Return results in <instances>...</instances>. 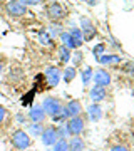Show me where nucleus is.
Listing matches in <instances>:
<instances>
[{
	"label": "nucleus",
	"instance_id": "14",
	"mask_svg": "<svg viewBox=\"0 0 134 151\" xmlns=\"http://www.w3.org/2000/svg\"><path fill=\"white\" fill-rule=\"evenodd\" d=\"M97 62H101V64H118V62H121V57L116 55V54L99 55V57H97Z\"/></svg>",
	"mask_w": 134,
	"mask_h": 151
},
{
	"label": "nucleus",
	"instance_id": "32",
	"mask_svg": "<svg viewBox=\"0 0 134 151\" xmlns=\"http://www.w3.org/2000/svg\"><path fill=\"white\" fill-rule=\"evenodd\" d=\"M34 92H35V91H30L29 94H25V96H24V99H22V103H24V104L30 103V101H32V96H34Z\"/></svg>",
	"mask_w": 134,
	"mask_h": 151
},
{
	"label": "nucleus",
	"instance_id": "10",
	"mask_svg": "<svg viewBox=\"0 0 134 151\" xmlns=\"http://www.w3.org/2000/svg\"><path fill=\"white\" fill-rule=\"evenodd\" d=\"M106 96H107L106 87H102V86H96V84H94V87L89 91V97H91V101L94 104L104 101V99H106Z\"/></svg>",
	"mask_w": 134,
	"mask_h": 151
},
{
	"label": "nucleus",
	"instance_id": "19",
	"mask_svg": "<svg viewBox=\"0 0 134 151\" xmlns=\"http://www.w3.org/2000/svg\"><path fill=\"white\" fill-rule=\"evenodd\" d=\"M55 129H57V138L59 139H67V136H70L69 129H67V124H59V126H55Z\"/></svg>",
	"mask_w": 134,
	"mask_h": 151
},
{
	"label": "nucleus",
	"instance_id": "7",
	"mask_svg": "<svg viewBox=\"0 0 134 151\" xmlns=\"http://www.w3.org/2000/svg\"><path fill=\"white\" fill-rule=\"evenodd\" d=\"M80 113H82V104L77 99H70L69 103L64 106L65 119H70V118H74V116H80Z\"/></svg>",
	"mask_w": 134,
	"mask_h": 151
},
{
	"label": "nucleus",
	"instance_id": "36",
	"mask_svg": "<svg viewBox=\"0 0 134 151\" xmlns=\"http://www.w3.org/2000/svg\"><path fill=\"white\" fill-rule=\"evenodd\" d=\"M87 4H89V5H97V2H99V0H86Z\"/></svg>",
	"mask_w": 134,
	"mask_h": 151
},
{
	"label": "nucleus",
	"instance_id": "25",
	"mask_svg": "<svg viewBox=\"0 0 134 151\" xmlns=\"http://www.w3.org/2000/svg\"><path fill=\"white\" fill-rule=\"evenodd\" d=\"M106 50V44H97V45H94V49H92V54H94V57H99V55H102V52Z\"/></svg>",
	"mask_w": 134,
	"mask_h": 151
},
{
	"label": "nucleus",
	"instance_id": "31",
	"mask_svg": "<svg viewBox=\"0 0 134 151\" xmlns=\"http://www.w3.org/2000/svg\"><path fill=\"white\" fill-rule=\"evenodd\" d=\"M111 151H129L128 146H124V145H116L111 148Z\"/></svg>",
	"mask_w": 134,
	"mask_h": 151
},
{
	"label": "nucleus",
	"instance_id": "11",
	"mask_svg": "<svg viewBox=\"0 0 134 151\" xmlns=\"http://www.w3.org/2000/svg\"><path fill=\"white\" fill-rule=\"evenodd\" d=\"M47 118V114L45 111L42 109V106H34L30 111H29V119L32 121V123H44Z\"/></svg>",
	"mask_w": 134,
	"mask_h": 151
},
{
	"label": "nucleus",
	"instance_id": "3",
	"mask_svg": "<svg viewBox=\"0 0 134 151\" xmlns=\"http://www.w3.org/2000/svg\"><path fill=\"white\" fill-rule=\"evenodd\" d=\"M42 109L45 111L47 116L54 118V116H57V114H60L64 111V104H62V101H60L59 97L50 96V97H45L42 101Z\"/></svg>",
	"mask_w": 134,
	"mask_h": 151
},
{
	"label": "nucleus",
	"instance_id": "8",
	"mask_svg": "<svg viewBox=\"0 0 134 151\" xmlns=\"http://www.w3.org/2000/svg\"><path fill=\"white\" fill-rule=\"evenodd\" d=\"M92 79L96 82V86H102V87H107L111 84V74L107 72L106 69H97L94 74H92Z\"/></svg>",
	"mask_w": 134,
	"mask_h": 151
},
{
	"label": "nucleus",
	"instance_id": "16",
	"mask_svg": "<svg viewBox=\"0 0 134 151\" xmlns=\"http://www.w3.org/2000/svg\"><path fill=\"white\" fill-rule=\"evenodd\" d=\"M69 34H70V37H72V40H74L75 49L80 47L82 42H84V39H82V30H80V29H72V30H69Z\"/></svg>",
	"mask_w": 134,
	"mask_h": 151
},
{
	"label": "nucleus",
	"instance_id": "24",
	"mask_svg": "<svg viewBox=\"0 0 134 151\" xmlns=\"http://www.w3.org/2000/svg\"><path fill=\"white\" fill-rule=\"evenodd\" d=\"M67 148H69L67 139H59L55 145H54V151H67Z\"/></svg>",
	"mask_w": 134,
	"mask_h": 151
},
{
	"label": "nucleus",
	"instance_id": "30",
	"mask_svg": "<svg viewBox=\"0 0 134 151\" xmlns=\"http://www.w3.org/2000/svg\"><path fill=\"white\" fill-rule=\"evenodd\" d=\"M5 118H7V108L5 106H0V124L5 121Z\"/></svg>",
	"mask_w": 134,
	"mask_h": 151
},
{
	"label": "nucleus",
	"instance_id": "18",
	"mask_svg": "<svg viewBox=\"0 0 134 151\" xmlns=\"http://www.w3.org/2000/svg\"><path fill=\"white\" fill-rule=\"evenodd\" d=\"M59 37H60V40H62V45H65L67 49H75L74 40H72V37H70L69 32H62Z\"/></svg>",
	"mask_w": 134,
	"mask_h": 151
},
{
	"label": "nucleus",
	"instance_id": "17",
	"mask_svg": "<svg viewBox=\"0 0 134 151\" xmlns=\"http://www.w3.org/2000/svg\"><path fill=\"white\" fill-rule=\"evenodd\" d=\"M57 52H59V59L62 60V62H65V64H67V62L70 60V57H72V54H70V49H67L65 45H60Z\"/></svg>",
	"mask_w": 134,
	"mask_h": 151
},
{
	"label": "nucleus",
	"instance_id": "29",
	"mask_svg": "<svg viewBox=\"0 0 134 151\" xmlns=\"http://www.w3.org/2000/svg\"><path fill=\"white\" fill-rule=\"evenodd\" d=\"M22 5H39V4H42V0H19Z\"/></svg>",
	"mask_w": 134,
	"mask_h": 151
},
{
	"label": "nucleus",
	"instance_id": "6",
	"mask_svg": "<svg viewBox=\"0 0 134 151\" xmlns=\"http://www.w3.org/2000/svg\"><path fill=\"white\" fill-rule=\"evenodd\" d=\"M67 129H69L70 136H80V133L86 129V124H84V119L82 116H74L67 121Z\"/></svg>",
	"mask_w": 134,
	"mask_h": 151
},
{
	"label": "nucleus",
	"instance_id": "9",
	"mask_svg": "<svg viewBox=\"0 0 134 151\" xmlns=\"http://www.w3.org/2000/svg\"><path fill=\"white\" fill-rule=\"evenodd\" d=\"M44 77H45V81H47L49 86H57L60 81V70L57 67H47L45 72H44Z\"/></svg>",
	"mask_w": 134,
	"mask_h": 151
},
{
	"label": "nucleus",
	"instance_id": "20",
	"mask_svg": "<svg viewBox=\"0 0 134 151\" xmlns=\"http://www.w3.org/2000/svg\"><path fill=\"white\" fill-rule=\"evenodd\" d=\"M92 74H94V70L91 67H86V69L82 70V84L84 86H89L92 81Z\"/></svg>",
	"mask_w": 134,
	"mask_h": 151
},
{
	"label": "nucleus",
	"instance_id": "37",
	"mask_svg": "<svg viewBox=\"0 0 134 151\" xmlns=\"http://www.w3.org/2000/svg\"><path fill=\"white\" fill-rule=\"evenodd\" d=\"M50 2H54V0H50Z\"/></svg>",
	"mask_w": 134,
	"mask_h": 151
},
{
	"label": "nucleus",
	"instance_id": "1",
	"mask_svg": "<svg viewBox=\"0 0 134 151\" xmlns=\"http://www.w3.org/2000/svg\"><path fill=\"white\" fill-rule=\"evenodd\" d=\"M10 143H12V146H14L15 150L24 151V150H27V148H30V145H32V138H30V134H29L27 131L15 129L14 133H12V136H10Z\"/></svg>",
	"mask_w": 134,
	"mask_h": 151
},
{
	"label": "nucleus",
	"instance_id": "27",
	"mask_svg": "<svg viewBox=\"0 0 134 151\" xmlns=\"http://www.w3.org/2000/svg\"><path fill=\"white\" fill-rule=\"evenodd\" d=\"M96 29H94V30H87V32H82V39H84V40H92V37H94V35H96Z\"/></svg>",
	"mask_w": 134,
	"mask_h": 151
},
{
	"label": "nucleus",
	"instance_id": "5",
	"mask_svg": "<svg viewBox=\"0 0 134 151\" xmlns=\"http://www.w3.org/2000/svg\"><path fill=\"white\" fill-rule=\"evenodd\" d=\"M40 139L45 146H54L59 138H57V129H55V126L54 124H49V126H44L42 129V134H40Z\"/></svg>",
	"mask_w": 134,
	"mask_h": 151
},
{
	"label": "nucleus",
	"instance_id": "4",
	"mask_svg": "<svg viewBox=\"0 0 134 151\" xmlns=\"http://www.w3.org/2000/svg\"><path fill=\"white\" fill-rule=\"evenodd\" d=\"M45 15L50 19L52 22H59L62 19H65V9L60 5L59 2H50L47 7H45Z\"/></svg>",
	"mask_w": 134,
	"mask_h": 151
},
{
	"label": "nucleus",
	"instance_id": "28",
	"mask_svg": "<svg viewBox=\"0 0 134 151\" xmlns=\"http://www.w3.org/2000/svg\"><path fill=\"white\" fill-rule=\"evenodd\" d=\"M72 57H74V65H79L80 62H82V59H84V55H82V52H80V50H77Z\"/></svg>",
	"mask_w": 134,
	"mask_h": 151
},
{
	"label": "nucleus",
	"instance_id": "26",
	"mask_svg": "<svg viewBox=\"0 0 134 151\" xmlns=\"http://www.w3.org/2000/svg\"><path fill=\"white\" fill-rule=\"evenodd\" d=\"M60 25L57 24V22H54L52 25H50V32H49V35L50 37H57V35H60Z\"/></svg>",
	"mask_w": 134,
	"mask_h": 151
},
{
	"label": "nucleus",
	"instance_id": "23",
	"mask_svg": "<svg viewBox=\"0 0 134 151\" xmlns=\"http://www.w3.org/2000/svg\"><path fill=\"white\" fill-rule=\"evenodd\" d=\"M39 40H40L42 45H50V44H52V37H50L45 30H40V34H39Z\"/></svg>",
	"mask_w": 134,
	"mask_h": 151
},
{
	"label": "nucleus",
	"instance_id": "12",
	"mask_svg": "<svg viewBox=\"0 0 134 151\" xmlns=\"http://www.w3.org/2000/svg\"><path fill=\"white\" fill-rule=\"evenodd\" d=\"M84 148H86V145H84L82 138H79V136H72V139L69 141V148H67V151H84Z\"/></svg>",
	"mask_w": 134,
	"mask_h": 151
},
{
	"label": "nucleus",
	"instance_id": "34",
	"mask_svg": "<svg viewBox=\"0 0 134 151\" xmlns=\"http://www.w3.org/2000/svg\"><path fill=\"white\" fill-rule=\"evenodd\" d=\"M15 119H17V121H19V123H20V124H24V123H25V116H24V114H20V113H19V114H17V116H15Z\"/></svg>",
	"mask_w": 134,
	"mask_h": 151
},
{
	"label": "nucleus",
	"instance_id": "22",
	"mask_svg": "<svg viewBox=\"0 0 134 151\" xmlns=\"http://www.w3.org/2000/svg\"><path fill=\"white\" fill-rule=\"evenodd\" d=\"M75 74H77L75 67H67V69L64 70V81L65 82H72L74 77H75Z\"/></svg>",
	"mask_w": 134,
	"mask_h": 151
},
{
	"label": "nucleus",
	"instance_id": "33",
	"mask_svg": "<svg viewBox=\"0 0 134 151\" xmlns=\"http://www.w3.org/2000/svg\"><path fill=\"white\" fill-rule=\"evenodd\" d=\"M126 72L128 74H134V62H128L126 64Z\"/></svg>",
	"mask_w": 134,
	"mask_h": 151
},
{
	"label": "nucleus",
	"instance_id": "13",
	"mask_svg": "<svg viewBox=\"0 0 134 151\" xmlns=\"http://www.w3.org/2000/svg\"><path fill=\"white\" fill-rule=\"evenodd\" d=\"M87 113H89V118L92 119V121H99V119L102 118V109L99 104H94L92 103L89 108H87Z\"/></svg>",
	"mask_w": 134,
	"mask_h": 151
},
{
	"label": "nucleus",
	"instance_id": "21",
	"mask_svg": "<svg viewBox=\"0 0 134 151\" xmlns=\"http://www.w3.org/2000/svg\"><path fill=\"white\" fill-rule=\"evenodd\" d=\"M80 30H82V32L94 30V25H92V22L89 20L87 17H80Z\"/></svg>",
	"mask_w": 134,
	"mask_h": 151
},
{
	"label": "nucleus",
	"instance_id": "2",
	"mask_svg": "<svg viewBox=\"0 0 134 151\" xmlns=\"http://www.w3.org/2000/svg\"><path fill=\"white\" fill-rule=\"evenodd\" d=\"M4 10H5V14L9 17H12V19H20V17L27 15V7L22 5L19 0H5Z\"/></svg>",
	"mask_w": 134,
	"mask_h": 151
},
{
	"label": "nucleus",
	"instance_id": "35",
	"mask_svg": "<svg viewBox=\"0 0 134 151\" xmlns=\"http://www.w3.org/2000/svg\"><path fill=\"white\" fill-rule=\"evenodd\" d=\"M4 69H5V59H4V55H0V74L4 72Z\"/></svg>",
	"mask_w": 134,
	"mask_h": 151
},
{
	"label": "nucleus",
	"instance_id": "15",
	"mask_svg": "<svg viewBox=\"0 0 134 151\" xmlns=\"http://www.w3.org/2000/svg\"><path fill=\"white\" fill-rule=\"evenodd\" d=\"M42 129H44L42 123H32V124L27 126V133L30 134V138H32V136H40L42 134Z\"/></svg>",
	"mask_w": 134,
	"mask_h": 151
}]
</instances>
